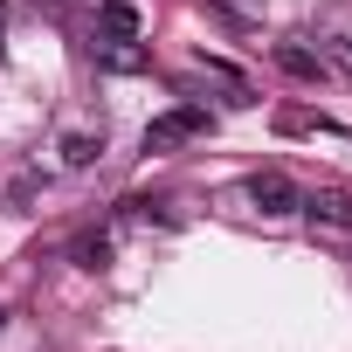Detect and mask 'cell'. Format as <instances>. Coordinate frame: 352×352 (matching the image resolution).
Masks as SVG:
<instances>
[{
  "label": "cell",
  "instance_id": "cell-2",
  "mask_svg": "<svg viewBox=\"0 0 352 352\" xmlns=\"http://www.w3.org/2000/svg\"><path fill=\"white\" fill-rule=\"evenodd\" d=\"M297 214H311L318 228H338V235H352V194H345V187H311V194L297 201Z\"/></svg>",
  "mask_w": 352,
  "mask_h": 352
},
{
  "label": "cell",
  "instance_id": "cell-3",
  "mask_svg": "<svg viewBox=\"0 0 352 352\" xmlns=\"http://www.w3.org/2000/svg\"><path fill=\"white\" fill-rule=\"evenodd\" d=\"M249 201H256L263 214H297V201H304V194L283 180V173H256V180H249Z\"/></svg>",
  "mask_w": 352,
  "mask_h": 352
},
{
  "label": "cell",
  "instance_id": "cell-5",
  "mask_svg": "<svg viewBox=\"0 0 352 352\" xmlns=\"http://www.w3.org/2000/svg\"><path fill=\"white\" fill-rule=\"evenodd\" d=\"M97 28H104V42H138L145 28H138V8H124V0H104L97 8Z\"/></svg>",
  "mask_w": 352,
  "mask_h": 352
},
{
  "label": "cell",
  "instance_id": "cell-1",
  "mask_svg": "<svg viewBox=\"0 0 352 352\" xmlns=\"http://www.w3.org/2000/svg\"><path fill=\"white\" fill-rule=\"evenodd\" d=\"M208 131H214V118H208V111H194V104H180V111H159V118L145 124V152H173V145L208 138Z\"/></svg>",
  "mask_w": 352,
  "mask_h": 352
},
{
  "label": "cell",
  "instance_id": "cell-9",
  "mask_svg": "<svg viewBox=\"0 0 352 352\" xmlns=\"http://www.w3.org/2000/svg\"><path fill=\"white\" fill-rule=\"evenodd\" d=\"M0 42H8V0H0Z\"/></svg>",
  "mask_w": 352,
  "mask_h": 352
},
{
  "label": "cell",
  "instance_id": "cell-4",
  "mask_svg": "<svg viewBox=\"0 0 352 352\" xmlns=\"http://www.w3.org/2000/svg\"><path fill=\"white\" fill-rule=\"evenodd\" d=\"M56 152H63V166H69V173H83V166H97V159H104V124H97V131H90V124H69Z\"/></svg>",
  "mask_w": 352,
  "mask_h": 352
},
{
  "label": "cell",
  "instance_id": "cell-7",
  "mask_svg": "<svg viewBox=\"0 0 352 352\" xmlns=\"http://www.w3.org/2000/svg\"><path fill=\"white\" fill-rule=\"evenodd\" d=\"M97 63H104V69H118V76H131V69H145V49H138V42H104V49H97Z\"/></svg>",
  "mask_w": 352,
  "mask_h": 352
},
{
  "label": "cell",
  "instance_id": "cell-8",
  "mask_svg": "<svg viewBox=\"0 0 352 352\" xmlns=\"http://www.w3.org/2000/svg\"><path fill=\"white\" fill-rule=\"evenodd\" d=\"M104 256H111V242H104V235H83V242H76V263H83V270H97Z\"/></svg>",
  "mask_w": 352,
  "mask_h": 352
},
{
  "label": "cell",
  "instance_id": "cell-10",
  "mask_svg": "<svg viewBox=\"0 0 352 352\" xmlns=\"http://www.w3.org/2000/svg\"><path fill=\"white\" fill-rule=\"evenodd\" d=\"M0 324H8V318H0Z\"/></svg>",
  "mask_w": 352,
  "mask_h": 352
},
{
  "label": "cell",
  "instance_id": "cell-6",
  "mask_svg": "<svg viewBox=\"0 0 352 352\" xmlns=\"http://www.w3.org/2000/svg\"><path fill=\"white\" fill-rule=\"evenodd\" d=\"M276 69L297 76V83H318V76H324V63H318L311 49H297V42H276Z\"/></svg>",
  "mask_w": 352,
  "mask_h": 352
}]
</instances>
